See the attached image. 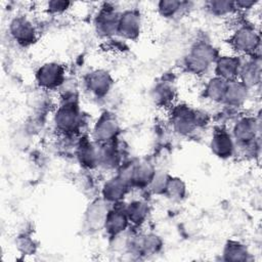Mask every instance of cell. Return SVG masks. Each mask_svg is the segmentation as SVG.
I'll return each mask as SVG.
<instances>
[{"instance_id":"1","label":"cell","mask_w":262,"mask_h":262,"mask_svg":"<svg viewBox=\"0 0 262 262\" xmlns=\"http://www.w3.org/2000/svg\"><path fill=\"white\" fill-rule=\"evenodd\" d=\"M215 56V50L211 45L200 42L190 49L185 58V66L189 72L202 74L216 59Z\"/></svg>"},{"instance_id":"2","label":"cell","mask_w":262,"mask_h":262,"mask_svg":"<svg viewBox=\"0 0 262 262\" xmlns=\"http://www.w3.org/2000/svg\"><path fill=\"white\" fill-rule=\"evenodd\" d=\"M38 84L45 89L60 86L64 79V69L56 62H48L39 68L36 74Z\"/></svg>"},{"instance_id":"3","label":"cell","mask_w":262,"mask_h":262,"mask_svg":"<svg viewBox=\"0 0 262 262\" xmlns=\"http://www.w3.org/2000/svg\"><path fill=\"white\" fill-rule=\"evenodd\" d=\"M13 39L21 45H30L36 41V31L33 24L25 16L14 17L9 25Z\"/></svg>"},{"instance_id":"4","label":"cell","mask_w":262,"mask_h":262,"mask_svg":"<svg viewBox=\"0 0 262 262\" xmlns=\"http://www.w3.org/2000/svg\"><path fill=\"white\" fill-rule=\"evenodd\" d=\"M119 130L117 119L113 115L105 113L96 122L93 129V137L99 142H110L117 137Z\"/></svg>"},{"instance_id":"5","label":"cell","mask_w":262,"mask_h":262,"mask_svg":"<svg viewBox=\"0 0 262 262\" xmlns=\"http://www.w3.org/2000/svg\"><path fill=\"white\" fill-rule=\"evenodd\" d=\"M232 47L242 53L254 51L259 45V38L253 29L242 27L236 30L230 39Z\"/></svg>"},{"instance_id":"6","label":"cell","mask_w":262,"mask_h":262,"mask_svg":"<svg viewBox=\"0 0 262 262\" xmlns=\"http://www.w3.org/2000/svg\"><path fill=\"white\" fill-rule=\"evenodd\" d=\"M141 20L136 10H126L119 17L118 34L126 39H136L140 34Z\"/></svg>"},{"instance_id":"7","label":"cell","mask_w":262,"mask_h":262,"mask_svg":"<svg viewBox=\"0 0 262 262\" xmlns=\"http://www.w3.org/2000/svg\"><path fill=\"white\" fill-rule=\"evenodd\" d=\"M54 123L60 131H74L79 123V114L77 108L72 103H64L59 106L54 116Z\"/></svg>"},{"instance_id":"8","label":"cell","mask_w":262,"mask_h":262,"mask_svg":"<svg viewBox=\"0 0 262 262\" xmlns=\"http://www.w3.org/2000/svg\"><path fill=\"white\" fill-rule=\"evenodd\" d=\"M196 114L185 106L175 110L173 115V126L176 132L186 135L193 131L196 126Z\"/></svg>"},{"instance_id":"9","label":"cell","mask_w":262,"mask_h":262,"mask_svg":"<svg viewBox=\"0 0 262 262\" xmlns=\"http://www.w3.org/2000/svg\"><path fill=\"white\" fill-rule=\"evenodd\" d=\"M128 185V182L121 175L108 179L102 187L104 201L107 203L121 201L127 192Z\"/></svg>"},{"instance_id":"10","label":"cell","mask_w":262,"mask_h":262,"mask_svg":"<svg viewBox=\"0 0 262 262\" xmlns=\"http://www.w3.org/2000/svg\"><path fill=\"white\" fill-rule=\"evenodd\" d=\"M241 62L236 56H220L216 60V75L226 81H232L239 75Z\"/></svg>"},{"instance_id":"11","label":"cell","mask_w":262,"mask_h":262,"mask_svg":"<svg viewBox=\"0 0 262 262\" xmlns=\"http://www.w3.org/2000/svg\"><path fill=\"white\" fill-rule=\"evenodd\" d=\"M210 146L213 154L222 159L229 158L232 155L234 148L231 135L222 130L214 133Z\"/></svg>"},{"instance_id":"12","label":"cell","mask_w":262,"mask_h":262,"mask_svg":"<svg viewBox=\"0 0 262 262\" xmlns=\"http://www.w3.org/2000/svg\"><path fill=\"white\" fill-rule=\"evenodd\" d=\"M120 15L112 9L101 10L96 17L97 32L103 36H111L118 33Z\"/></svg>"},{"instance_id":"13","label":"cell","mask_w":262,"mask_h":262,"mask_svg":"<svg viewBox=\"0 0 262 262\" xmlns=\"http://www.w3.org/2000/svg\"><path fill=\"white\" fill-rule=\"evenodd\" d=\"M88 89L96 96H103L105 95L111 86H112V79L108 73L98 70L92 72L87 79Z\"/></svg>"},{"instance_id":"14","label":"cell","mask_w":262,"mask_h":262,"mask_svg":"<svg viewBox=\"0 0 262 262\" xmlns=\"http://www.w3.org/2000/svg\"><path fill=\"white\" fill-rule=\"evenodd\" d=\"M128 217L125 211L121 210H113L108 211L105 221L104 228L111 235L115 236L117 234L123 233L128 225Z\"/></svg>"},{"instance_id":"15","label":"cell","mask_w":262,"mask_h":262,"mask_svg":"<svg viewBox=\"0 0 262 262\" xmlns=\"http://www.w3.org/2000/svg\"><path fill=\"white\" fill-rule=\"evenodd\" d=\"M258 128L253 118H243L233 127V137L241 142H250L254 139Z\"/></svg>"},{"instance_id":"16","label":"cell","mask_w":262,"mask_h":262,"mask_svg":"<svg viewBox=\"0 0 262 262\" xmlns=\"http://www.w3.org/2000/svg\"><path fill=\"white\" fill-rule=\"evenodd\" d=\"M227 87L228 81L220 77L212 78L205 87V95L212 101H222L224 99Z\"/></svg>"},{"instance_id":"17","label":"cell","mask_w":262,"mask_h":262,"mask_svg":"<svg viewBox=\"0 0 262 262\" xmlns=\"http://www.w3.org/2000/svg\"><path fill=\"white\" fill-rule=\"evenodd\" d=\"M247 98V86L235 81L228 82V87L224 96V101L230 105H239Z\"/></svg>"},{"instance_id":"18","label":"cell","mask_w":262,"mask_h":262,"mask_svg":"<svg viewBox=\"0 0 262 262\" xmlns=\"http://www.w3.org/2000/svg\"><path fill=\"white\" fill-rule=\"evenodd\" d=\"M128 220L134 224H141L147 217L148 208L145 203L135 201L130 203L125 210Z\"/></svg>"},{"instance_id":"19","label":"cell","mask_w":262,"mask_h":262,"mask_svg":"<svg viewBox=\"0 0 262 262\" xmlns=\"http://www.w3.org/2000/svg\"><path fill=\"white\" fill-rule=\"evenodd\" d=\"M108 211L110 210L107 209V207H105L104 203L96 202L92 204V206L89 208L87 214V221L91 226H103Z\"/></svg>"},{"instance_id":"20","label":"cell","mask_w":262,"mask_h":262,"mask_svg":"<svg viewBox=\"0 0 262 262\" xmlns=\"http://www.w3.org/2000/svg\"><path fill=\"white\" fill-rule=\"evenodd\" d=\"M239 75L243 78L246 86L254 85L260 81V63L257 61H250L244 66H241Z\"/></svg>"},{"instance_id":"21","label":"cell","mask_w":262,"mask_h":262,"mask_svg":"<svg viewBox=\"0 0 262 262\" xmlns=\"http://www.w3.org/2000/svg\"><path fill=\"white\" fill-rule=\"evenodd\" d=\"M78 158L84 166L91 168L98 164V150L88 141L82 142L79 146Z\"/></svg>"},{"instance_id":"22","label":"cell","mask_w":262,"mask_h":262,"mask_svg":"<svg viewBox=\"0 0 262 262\" xmlns=\"http://www.w3.org/2000/svg\"><path fill=\"white\" fill-rule=\"evenodd\" d=\"M152 97L156 103L160 105H167L174 97V90L172 86L168 85L167 83H162L156 86Z\"/></svg>"},{"instance_id":"23","label":"cell","mask_w":262,"mask_h":262,"mask_svg":"<svg viewBox=\"0 0 262 262\" xmlns=\"http://www.w3.org/2000/svg\"><path fill=\"white\" fill-rule=\"evenodd\" d=\"M164 193H166L170 199L180 200L184 196L185 185L179 178H169Z\"/></svg>"},{"instance_id":"24","label":"cell","mask_w":262,"mask_h":262,"mask_svg":"<svg viewBox=\"0 0 262 262\" xmlns=\"http://www.w3.org/2000/svg\"><path fill=\"white\" fill-rule=\"evenodd\" d=\"M182 5L183 3L180 1H174V0L161 1L158 3V10L160 14L164 17H173L183 7Z\"/></svg>"},{"instance_id":"25","label":"cell","mask_w":262,"mask_h":262,"mask_svg":"<svg viewBox=\"0 0 262 262\" xmlns=\"http://www.w3.org/2000/svg\"><path fill=\"white\" fill-rule=\"evenodd\" d=\"M208 9L215 15L222 16L230 13L234 8V2H229V1H210L207 3Z\"/></svg>"},{"instance_id":"26","label":"cell","mask_w":262,"mask_h":262,"mask_svg":"<svg viewBox=\"0 0 262 262\" xmlns=\"http://www.w3.org/2000/svg\"><path fill=\"white\" fill-rule=\"evenodd\" d=\"M247 254V250L237 243H229L224 250V256L227 260H245Z\"/></svg>"},{"instance_id":"27","label":"cell","mask_w":262,"mask_h":262,"mask_svg":"<svg viewBox=\"0 0 262 262\" xmlns=\"http://www.w3.org/2000/svg\"><path fill=\"white\" fill-rule=\"evenodd\" d=\"M71 5L68 1H50L47 3V8L51 13H61Z\"/></svg>"}]
</instances>
